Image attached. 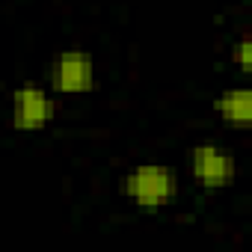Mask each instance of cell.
Returning <instances> with one entry per match:
<instances>
[{
    "label": "cell",
    "mask_w": 252,
    "mask_h": 252,
    "mask_svg": "<svg viewBox=\"0 0 252 252\" xmlns=\"http://www.w3.org/2000/svg\"><path fill=\"white\" fill-rule=\"evenodd\" d=\"M178 190V172L166 163H137L122 178V196L140 211H160L172 205Z\"/></svg>",
    "instance_id": "cell-1"
},
{
    "label": "cell",
    "mask_w": 252,
    "mask_h": 252,
    "mask_svg": "<svg viewBox=\"0 0 252 252\" xmlns=\"http://www.w3.org/2000/svg\"><path fill=\"white\" fill-rule=\"evenodd\" d=\"M48 86L54 95H86L95 89V60L83 48H65L54 54L48 68Z\"/></svg>",
    "instance_id": "cell-2"
},
{
    "label": "cell",
    "mask_w": 252,
    "mask_h": 252,
    "mask_svg": "<svg viewBox=\"0 0 252 252\" xmlns=\"http://www.w3.org/2000/svg\"><path fill=\"white\" fill-rule=\"evenodd\" d=\"M190 178L202 190H222L231 187L237 178L234 152L220 143H199L190 149Z\"/></svg>",
    "instance_id": "cell-3"
},
{
    "label": "cell",
    "mask_w": 252,
    "mask_h": 252,
    "mask_svg": "<svg viewBox=\"0 0 252 252\" xmlns=\"http://www.w3.org/2000/svg\"><path fill=\"white\" fill-rule=\"evenodd\" d=\"M57 119V101L48 86L21 83L12 92V128L21 134H39Z\"/></svg>",
    "instance_id": "cell-4"
},
{
    "label": "cell",
    "mask_w": 252,
    "mask_h": 252,
    "mask_svg": "<svg viewBox=\"0 0 252 252\" xmlns=\"http://www.w3.org/2000/svg\"><path fill=\"white\" fill-rule=\"evenodd\" d=\"M214 110L220 122L228 125V128H249L252 125V92L246 86L222 89L214 101Z\"/></svg>",
    "instance_id": "cell-5"
},
{
    "label": "cell",
    "mask_w": 252,
    "mask_h": 252,
    "mask_svg": "<svg viewBox=\"0 0 252 252\" xmlns=\"http://www.w3.org/2000/svg\"><path fill=\"white\" fill-rule=\"evenodd\" d=\"M231 57H234V63H237V68H240L243 74H249V71H252V42H249L246 36L234 42Z\"/></svg>",
    "instance_id": "cell-6"
}]
</instances>
